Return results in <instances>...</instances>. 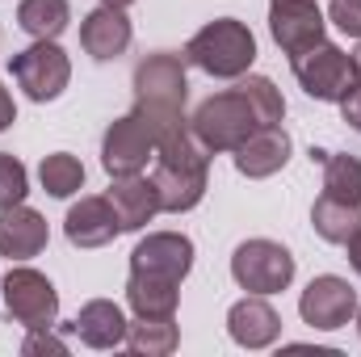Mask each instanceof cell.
<instances>
[{
  "label": "cell",
  "instance_id": "27",
  "mask_svg": "<svg viewBox=\"0 0 361 357\" xmlns=\"http://www.w3.org/2000/svg\"><path fill=\"white\" fill-rule=\"evenodd\" d=\"M25 193H30V173H25V164H21L17 156L0 152V210L25 202Z\"/></svg>",
  "mask_w": 361,
  "mask_h": 357
},
{
  "label": "cell",
  "instance_id": "1",
  "mask_svg": "<svg viewBox=\"0 0 361 357\" xmlns=\"http://www.w3.org/2000/svg\"><path fill=\"white\" fill-rule=\"evenodd\" d=\"M210 147L193 135V126H180L177 135L160 139L156 143V198H160V210L169 214H185L193 210L202 198H206V177H210Z\"/></svg>",
  "mask_w": 361,
  "mask_h": 357
},
{
  "label": "cell",
  "instance_id": "28",
  "mask_svg": "<svg viewBox=\"0 0 361 357\" xmlns=\"http://www.w3.org/2000/svg\"><path fill=\"white\" fill-rule=\"evenodd\" d=\"M328 17L336 21V30H341V34L361 38V0H332Z\"/></svg>",
  "mask_w": 361,
  "mask_h": 357
},
{
  "label": "cell",
  "instance_id": "34",
  "mask_svg": "<svg viewBox=\"0 0 361 357\" xmlns=\"http://www.w3.org/2000/svg\"><path fill=\"white\" fill-rule=\"evenodd\" d=\"M269 4H315V0H269Z\"/></svg>",
  "mask_w": 361,
  "mask_h": 357
},
{
  "label": "cell",
  "instance_id": "14",
  "mask_svg": "<svg viewBox=\"0 0 361 357\" xmlns=\"http://www.w3.org/2000/svg\"><path fill=\"white\" fill-rule=\"evenodd\" d=\"M63 231H68V244H76V248H105L122 236V223H118L109 198H80L68 210Z\"/></svg>",
  "mask_w": 361,
  "mask_h": 357
},
{
  "label": "cell",
  "instance_id": "32",
  "mask_svg": "<svg viewBox=\"0 0 361 357\" xmlns=\"http://www.w3.org/2000/svg\"><path fill=\"white\" fill-rule=\"evenodd\" d=\"M345 248H349V265L361 273V231L353 236V240H349V244H345Z\"/></svg>",
  "mask_w": 361,
  "mask_h": 357
},
{
  "label": "cell",
  "instance_id": "33",
  "mask_svg": "<svg viewBox=\"0 0 361 357\" xmlns=\"http://www.w3.org/2000/svg\"><path fill=\"white\" fill-rule=\"evenodd\" d=\"M101 4H109V8H130L135 0H101Z\"/></svg>",
  "mask_w": 361,
  "mask_h": 357
},
{
  "label": "cell",
  "instance_id": "20",
  "mask_svg": "<svg viewBox=\"0 0 361 357\" xmlns=\"http://www.w3.org/2000/svg\"><path fill=\"white\" fill-rule=\"evenodd\" d=\"M126 303L135 315H177L180 282L156 277V273H130L126 277Z\"/></svg>",
  "mask_w": 361,
  "mask_h": 357
},
{
  "label": "cell",
  "instance_id": "36",
  "mask_svg": "<svg viewBox=\"0 0 361 357\" xmlns=\"http://www.w3.org/2000/svg\"><path fill=\"white\" fill-rule=\"evenodd\" d=\"M357 332H361V311H357Z\"/></svg>",
  "mask_w": 361,
  "mask_h": 357
},
{
  "label": "cell",
  "instance_id": "5",
  "mask_svg": "<svg viewBox=\"0 0 361 357\" xmlns=\"http://www.w3.org/2000/svg\"><path fill=\"white\" fill-rule=\"evenodd\" d=\"M231 277L248 294H281L294 282V257L277 240H244L231 253Z\"/></svg>",
  "mask_w": 361,
  "mask_h": 357
},
{
  "label": "cell",
  "instance_id": "2",
  "mask_svg": "<svg viewBox=\"0 0 361 357\" xmlns=\"http://www.w3.org/2000/svg\"><path fill=\"white\" fill-rule=\"evenodd\" d=\"M185 97H189L185 63L173 51H156V55L139 59V68H135V114L147 122L156 143L177 135L180 126H189Z\"/></svg>",
  "mask_w": 361,
  "mask_h": 357
},
{
  "label": "cell",
  "instance_id": "24",
  "mask_svg": "<svg viewBox=\"0 0 361 357\" xmlns=\"http://www.w3.org/2000/svg\"><path fill=\"white\" fill-rule=\"evenodd\" d=\"M235 92L248 101V109H252V118H257V126H277L281 118H286V101H281V89L273 85L269 76H240V85Z\"/></svg>",
  "mask_w": 361,
  "mask_h": 357
},
{
  "label": "cell",
  "instance_id": "25",
  "mask_svg": "<svg viewBox=\"0 0 361 357\" xmlns=\"http://www.w3.org/2000/svg\"><path fill=\"white\" fill-rule=\"evenodd\" d=\"M38 181H42V189L51 198H72V193L85 189V164L76 156H68V152H55V156H47L38 164Z\"/></svg>",
  "mask_w": 361,
  "mask_h": 357
},
{
  "label": "cell",
  "instance_id": "12",
  "mask_svg": "<svg viewBox=\"0 0 361 357\" xmlns=\"http://www.w3.org/2000/svg\"><path fill=\"white\" fill-rule=\"evenodd\" d=\"M269 34H273V42L294 59V55H302V51L324 42V13L315 4H273Z\"/></svg>",
  "mask_w": 361,
  "mask_h": 357
},
{
  "label": "cell",
  "instance_id": "6",
  "mask_svg": "<svg viewBox=\"0 0 361 357\" xmlns=\"http://www.w3.org/2000/svg\"><path fill=\"white\" fill-rule=\"evenodd\" d=\"M0 294H4L8 315L21 328H55V320H59V294L47 282V273H38V269H30V265L8 269L4 282H0Z\"/></svg>",
  "mask_w": 361,
  "mask_h": 357
},
{
  "label": "cell",
  "instance_id": "7",
  "mask_svg": "<svg viewBox=\"0 0 361 357\" xmlns=\"http://www.w3.org/2000/svg\"><path fill=\"white\" fill-rule=\"evenodd\" d=\"M290 63H294V76H298L302 92L315 97V101H341L345 92L353 89V80H357V63H353V55H345V51L332 47L328 38H324L319 47L294 55Z\"/></svg>",
  "mask_w": 361,
  "mask_h": 357
},
{
  "label": "cell",
  "instance_id": "15",
  "mask_svg": "<svg viewBox=\"0 0 361 357\" xmlns=\"http://www.w3.org/2000/svg\"><path fill=\"white\" fill-rule=\"evenodd\" d=\"M227 332L240 349H269L281 337V315L265 303V294H248L227 311Z\"/></svg>",
  "mask_w": 361,
  "mask_h": 357
},
{
  "label": "cell",
  "instance_id": "4",
  "mask_svg": "<svg viewBox=\"0 0 361 357\" xmlns=\"http://www.w3.org/2000/svg\"><path fill=\"white\" fill-rule=\"evenodd\" d=\"M189 126H193V135H197L210 152H235V147L257 131V118H252V109H248V101H244L240 92L227 89V92L206 97V101L193 109Z\"/></svg>",
  "mask_w": 361,
  "mask_h": 357
},
{
  "label": "cell",
  "instance_id": "26",
  "mask_svg": "<svg viewBox=\"0 0 361 357\" xmlns=\"http://www.w3.org/2000/svg\"><path fill=\"white\" fill-rule=\"evenodd\" d=\"M324 193L361 206V160L357 156H324Z\"/></svg>",
  "mask_w": 361,
  "mask_h": 357
},
{
  "label": "cell",
  "instance_id": "13",
  "mask_svg": "<svg viewBox=\"0 0 361 357\" xmlns=\"http://www.w3.org/2000/svg\"><path fill=\"white\" fill-rule=\"evenodd\" d=\"M231 156H235L240 177L265 181V177H273V173L286 169V160H290V135H286L281 126H257Z\"/></svg>",
  "mask_w": 361,
  "mask_h": 357
},
{
  "label": "cell",
  "instance_id": "29",
  "mask_svg": "<svg viewBox=\"0 0 361 357\" xmlns=\"http://www.w3.org/2000/svg\"><path fill=\"white\" fill-rule=\"evenodd\" d=\"M21 353L25 357H34V353H68V345H63L59 337H51V328H30Z\"/></svg>",
  "mask_w": 361,
  "mask_h": 357
},
{
  "label": "cell",
  "instance_id": "19",
  "mask_svg": "<svg viewBox=\"0 0 361 357\" xmlns=\"http://www.w3.org/2000/svg\"><path fill=\"white\" fill-rule=\"evenodd\" d=\"M72 328H76V337H80L89 349H118V345H126V315H122V307L109 303V298L85 303L80 315L72 320Z\"/></svg>",
  "mask_w": 361,
  "mask_h": 357
},
{
  "label": "cell",
  "instance_id": "18",
  "mask_svg": "<svg viewBox=\"0 0 361 357\" xmlns=\"http://www.w3.org/2000/svg\"><path fill=\"white\" fill-rule=\"evenodd\" d=\"M80 47L92 59H118L130 47V17H126V8H109V4L92 8L80 21Z\"/></svg>",
  "mask_w": 361,
  "mask_h": 357
},
{
  "label": "cell",
  "instance_id": "35",
  "mask_svg": "<svg viewBox=\"0 0 361 357\" xmlns=\"http://www.w3.org/2000/svg\"><path fill=\"white\" fill-rule=\"evenodd\" d=\"M353 63H357V80H361V47H357V55H353Z\"/></svg>",
  "mask_w": 361,
  "mask_h": 357
},
{
  "label": "cell",
  "instance_id": "16",
  "mask_svg": "<svg viewBox=\"0 0 361 357\" xmlns=\"http://www.w3.org/2000/svg\"><path fill=\"white\" fill-rule=\"evenodd\" d=\"M51 231H47V219L38 210H30L25 202L0 210V257L8 261H30L47 248Z\"/></svg>",
  "mask_w": 361,
  "mask_h": 357
},
{
  "label": "cell",
  "instance_id": "11",
  "mask_svg": "<svg viewBox=\"0 0 361 357\" xmlns=\"http://www.w3.org/2000/svg\"><path fill=\"white\" fill-rule=\"evenodd\" d=\"M189 269H193V240L180 231H152L130 253V273H156L169 282H185Z\"/></svg>",
  "mask_w": 361,
  "mask_h": 357
},
{
  "label": "cell",
  "instance_id": "3",
  "mask_svg": "<svg viewBox=\"0 0 361 357\" xmlns=\"http://www.w3.org/2000/svg\"><path fill=\"white\" fill-rule=\"evenodd\" d=\"M185 59L193 68H202L206 76H219V80H240L252 59H257V38L244 21L235 17H219V21H206L189 42H185Z\"/></svg>",
  "mask_w": 361,
  "mask_h": 357
},
{
  "label": "cell",
  "instance_id": "10",
  "mask_svg": "<svg viewBox=\"0 0 361 357\" xmlns=\"http://www.w3.org/2000/svg\"><path fill=\"white\" fill-rule=\"evenodd\" d=\"M298 315H302V324H311V328H319V332H336V328H345V324L357 315V290H353L345 277L324 273V277H315V282L302 290Z\"/></svg>",
  "mask_w": 361,
  "mask_h": 357
},
{
  "label": "cell",
  "instance_id": "17",
  "mask_svg": "<svg viewBox=\"0 0 361 357\" xmlns=\"http://www.w3.org/2000/svg\"><path fill=\"white\" fill-rule=\"evenodd\" d=\"M105 198H109V206H114L122 231H143V227L160 214L156 185H152V177H143V173H135V177H114V185H109Z\"/></svg>",
  "mask_w": 361,
  "mask_h": 357
},
{
  "label": "cell",
  "instance_id": "8",
  "mask_svg": "<svg viewBox=\"0 0 361 357\" xmlns=\"http://www.w3.org/2000/svg\"><path fill=\"white\" fill-rule=\"evenodd\" d=\"M13 80L25 89L30 101H55L72 80V59H68V51L59 42L38 38L34 47L13 55Z\"/></svg>",
  "mask_w": 361,
  "mask_h": 357
},
{
  "label": "cell",
  "instance_id": "9",
  "mask_svg": "<svg viewBox=\"0 0 361 357\" xmlns=\"http://www.w3.org/2000/svg\"><path fill=\"white\" fill-rule=\"evenodd\" d=\"M147 160H156V139L147 131V122L130 109L126 118H118L105 139H101V169L109 177H135L147 169Z\"/></svg>",
  "mask_w": 361,
  "mask_h": 357
},
{
  "label": "cell",
  "instance_id": "23",
  "mask_svg": "<svg viewBox=\"0 0 361 357\" xmlns=\"http://www.w3.org/2000/svg\"><path fill=\"white\" fill-rule=\"evenodd\" d=\"M72 21V4L68 0H21L17 4V25L38 42V38H59Z\"/></svg>",
  "mask_w": 361,
  "mask_h": 357
},
{
  "label": "cell",
  "instance_id": "30",
  "mask_svg": "<svg viewBox=\"0 0 361 357\" xmlns=\"http://www.w3.org/2000/svg\"><path fill=\"white\" fill-rule=\"evenodd\" d=\"M341 118H345L353 131H361V80H353V89L341 97Z\"/></svg>",
  "mask_w": 361,
  "mask_h": 357
},
{
  "label": "cell",
  "instance_id": "22",
  "mask_svg": "<svg viewBox=\"0 0 361 357\" xmlns=\"http://www.w3.org/2000/svg\"><path fill=\"white\" fill-rule=\"evenodd\" d=\"M311 223L319 231V240L328 244H349L361 231V206L357 202H341L332 193H324L315 206H311Z\"/></svg>",
  "mask_w": 361,
  "mask_h": 357
},
{
  "label": "cell",
  "instance_id": "31",
  "mask_svg": "<svg viewBox=\"0 0 361 357\" xmlns=\"http://www.w3.org/2000/svg\"><path fill=\"white\" fill-rule=\"evenodd\" d=\"M13 122H17V105H13L8 89H0V131H8Z\"/></svg>",
  "mask_w": 361,
  "mask_h": 357
},
{
  "label": "cell",
  "instance_id": "21",
  "mask_svg": "<svg viewBox=\"0 0 361 357\" xmlns=\"http://www.w3.org/2000/svg\"><path fill=\"white\" fill-rule=\"evenodd\" d=\"M180 345V332L173 315H135V324H126V349L139 357H169Z\"/></svg>",
  "mask_w": 361,
  "mask_h": 357
}]
</instances>
